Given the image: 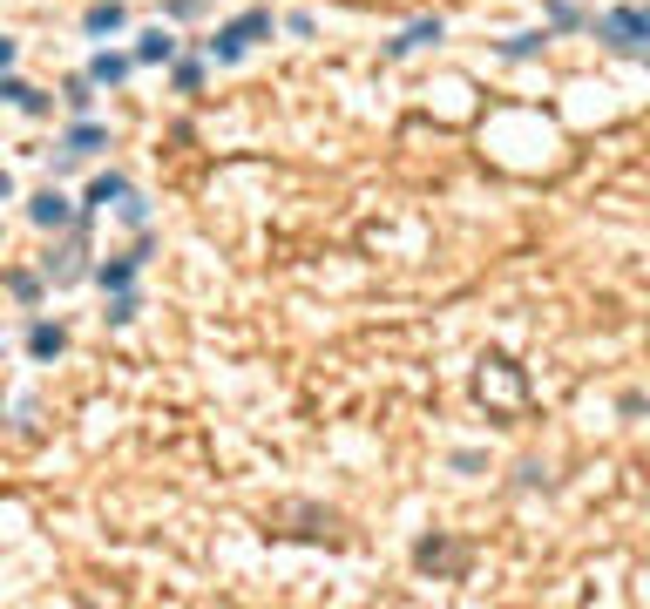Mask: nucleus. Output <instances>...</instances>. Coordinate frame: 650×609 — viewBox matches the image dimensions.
<instances>
[{"mask_svg":"<svg viewBox=\"0 0 650 609\" xmlns=\"http://www.w3.org/2000/svg\"><path fill=\"white\" fill-rule=\"evenodd\" d=\"M129 68H136L129 55H95L89 61V81H95V89H115V81H129Z\"/></svg>","mask_w":650,"mask_h":609,"instance_id":"5","label":"nucleus"},{"mask_svg":"<svg viewBox=\"0 0 650 609\" xmlns=\"http://www.w3.org/2000/svg\"><path fill=\"white\" fill-rule=\"evenodd\" d=\"M203 81V61H176V89H197Z\"/></svg>","mask_w":650,"mask_h":609,"instance_id":"17","label":"nucleus"},{"mask_svg":"<svg viewBox=\"0 0 650 609\" xmlns=\"http://www.w3.org/2000/svg\"><path fill=\"white\" fill-rule=\"evenodd\" d=\"M142 304H136V291H108V325H129Z\"/></svg>","mask_w":650,"mask_h":609,"instance_id":"14","label":"nucleus"},{"mask_svg":"<svg viewBox=\"0 0 650 609\" xmlns=\"http://www.w3.org/2000/svg\"><path fill=\"white\" fill-rule=\"evenodd\" d=\"M89 89H95V81H89V75H81V81H68V108H75V116H89V102H95V95H89Z\"/></svg>","mask_w":650,"mask_h":609,"instance_id":"15","label":"nucleus"},{"mask_svg":"<svg viewBox=\"0 0 650 609\" xmlns=\"http://www.w3.org/2000/svg\"><path fill=\"white\" fill-rule=\"evenodd\" d=\"M142 258H150V251H136V258H108L102 271H95V278H102V291H129V285H136V264H142Z\"/></svg>","mask_w":650,"mask_h":609,"instance_id":"8","label":"nucleus"},{"mask_svg":"<svg viewBox=\"0 0 650 609\" xmlns=\"http://www.w3.org/2000/svg\"><path fill=\"white\" fill-rule=\"evenodd\" d=\"M62 346H68L62 325H47V319H34V325H28V352H34V359H55Z\"/></svg>","mask_w":650,"mask_h":609,"instance_id":"7","label":"nucleus"},{"mask_svg":"<svg viewBox=\"0 0 650 609\" xmlns=\"http://www.w3.org/2000/svg\"><path fill=\"white\" fill-rule=\"evenodd\" d=\"M596 41H610L617 55H644V41H650V14H644V7H610V14L596 21Z\"/></svg>","mask_w":650,"mask_h":609,"instance_id":"1","label":"nucleus"},{"mask_svg":"<svg viewBox=\"0 0 650 609\" xmlns=\"http://www.w3.org/2000/svg\"><path fill=\"white\" fill-rule=\"evenodd\" d=\"M28 217H34V224H41V230H55V224H68V197H62V190H41V197H34V203H28Z\"/></svg>","mask_w":650,"mask_h":609,"instance_id":"6","label":"nucleus"},{"mask_svg":"<svg viewBox=\"0 0 650 609\" xmlns=\"http://www.w3.org/2000/svg\"><path fill=\"white\" fill-rule=\"evenodd\" d=\"M271 34V7H251V14H237L231 28H217V41H210V61H237L251 41H264Z\"/></svg>","mask_w":650,"mask_h":609,"instance_id":"2","label":"nucleus"},{"mask_svg":"<svg viewBox=\"0 0 650 609\" xmlns=\"http://www.w3.org/2000/svg\"><path fill=\"white\" fill-rule=\"evenodd\" d=\"M7 190H14V183H7V169H0V197H7Z\"/></svg>","mask_w":650,"mask_h":609,"instance_id":"19","label":"nucleus"},{"mask_svg":"<svg viewBox=\"0 0 650 609\" xmlns=\"http://www.w3.org/2000/svg\"><path fill=\"white\" fill-rule=\"evenodd\" d=\"M0 68H14V41L7 34H0Z\"/></svg>","mask_w":650,"mask_h":609,"instance_id":"18","label":"nucleus"},{"mask_svg":"<svg viewBox=\"0 0 650 609\" xmlns=\"http://www.w3.org/2000/svg\"><path fill=\"white\" fill-rule=\"evenodd\" d=\"M475 386H481V399H488V407H501V413H515V407H522V373H515L509 359H488Z\"/></svg>","mask_w":650,"mask_h":609,"instance_id":"3","label":"nucleus"},{"mask_svg":"<svg viewBox=\"0 0 650 609\" xmlns=\"http://www.w3.org/2000/svg\"><path fill=\"white\" fill-rule=\"evenodd\" d=\"M427 41H440V21H420V28H406L400 41H393V55H414V47H427Z\"/></svg>","mask_w":650,"mask_h":609,"instance_id":"13","label":"nucleus"},{"mask_svg":"<svg viewBox=\"0 0 650 609\" xmlns=\"http://www.w3.org/2000/svg\"><path fill=\"white\" fill-rule=\"evenodd\" d=\"M136 61H176V41H170L163 28H150V34L136 41Z\"/></svg>","mask_w":650,"mask_h":609,"instance_id":"12","label":"nucleus"},{"mask_svg":"<svg viewBox=\"0 0 650 609\" xmlns=\"http://www.w3.org/2000/svg\"><path fill=\"white\" fill-rule=\"evenodd\" d=\"M123 197H129V176H115V169L89 183V210H108V203H123Z\"/></svg>","mask_w":650,"mask_h":609,"instance_id":"10","label":"nucleus"},{"mask_svg":"<svg viewBox=\"0 0 650 609\" xmlns=\"http://www.w3.org/2000/svg\"><path fill=\"white\" fill-rule=\"evenodd\" d=\"M102 142H108L102 122H75V129H68V156H95Z\"/></svg>","mask_w":650,"mask_h":609,"instance_id":"11","label":"nucleus"},{"mask_svg":"<svg viewBox=\"0 0 650 609\" xmlns=\"http://www.w3.org/2000/svg\"><path fill=\"white\" fill-rule=\"evenodd\" d=\"M7 285H14V298H41V278H34V271H14Z\"/></svg>","mask_w":650,"mask_h":609,"instance_id":"16","label":"nucleus"},{"mask_svg":"<svg viewBox=\"0 0 650 609\" xmlns=\"http://www.w3.org/2000/svg\"><path fill=\"white\" fill-rule=\"evenodd\" d=\"M0 102L28 108V116H47V95H41V89H28V81H14L7 68H0Z\"/></svg>","mask_w":650,"mask_h":609,"instance_id":"4","label":"nucleus"},{"mask_svg":"<svg viewBox=\"0 0 650 609\" xmlns=\"http://www.w3.org/2000/svg\"><path fill=\"white\" fill-rule=\"evenodd\" d=\"M123 7H115V0H95V7H89V14H81V28H89V34H123Z\"/></svg>","mask_w":650,"mask_h":609,"instance_id":"9","label":"nucleus"}]
</instances>
